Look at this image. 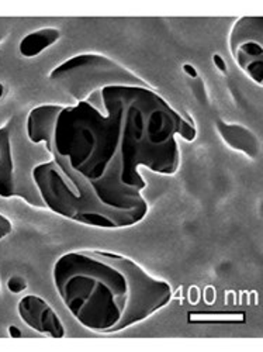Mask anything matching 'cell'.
<instances>
[{"label": "cell", "mask_w": 263, "mask_h": 352, "mask_svg": "<svg viewBox=\"0 0 263 352\" xmlns=\"http://www.w3.org/2000/svg\"><path fill=\"white\" fill-rule=\"evenodd\" d=\"M8 289L12 292V293H21L23 290L27 289V282L24 278L21 276H12L8 282Z\"/></svg>", "instance_id": "cell-13"}, {"label": "cell", "mask_w": 263, "mask_h": 352, "mask_svg": "<svg viewBox=\"0 0 263 352\" xmlns=\"http://www.w3.org/2000/svg\"><path fill=\"white\" fill-rule=\"evenodd\" d=\"M229 51L240 68L259 86L263 83V19L245 16L229 33Z\"/></svg>", "instance_id": "cell-7"}, {"label": "cell", "mask_w": 263, "mask_h": 352, "mask_svg": "<svg viewBox=\"0 0 263 352\" xmlns=\"http://www.w3.org/2000/svg\"><path fill=\"white\" fill-rule=\"evenodd\" d=\"M192 89H193V94L194 96L198 99L200 103H207V94H206V89H204V83L200 78H194L192 79Z\"/></svg>", "instance_id": "cell-12"}, {"label": "cell", "mask_w": 263, "mask_h": 352, "mask_svg": "<svg viewBox=\"0 0 263 352\" xmlns=\"http://www.w3.org/2000/svg\"><path fill=\"white\" fill-rule=\"evenodd\" d=\"M225 302H227V305H233V292L225 293Z\"/></svg>", "instance_id": "cell-21"}, {"label": "cell", "mask_w": 263, "mask_h": 352, "mask_svg": "<svg viewBox=\"0 0 263 352\" xmlns=\"http://www.w3.org/2000/svg\"><path fill=\"white\" fill-rule=\"evenodd\" d=\"M3 95H5V86H3L2 83H0V99L3 98Z\"/></svg>", "instance_id": "cell-22"}, {"label": "cell", "mask_w": 263, "mask_h": 352, "mask_svg": "<svg viewBox=\"0 0 263 352\" xmlns=\"http://www.w3.org/2000/svg\"><path fill=\"white\" fill-rule=\"evenodd\" d=\"M104 113L87 102L64 106L45 144L54 161L91 182L99 199L120 210L148 209L141 192L127 182L119 107L108 87L102 89Z\"/></svg>", "instance_id": "cell-2"}, {"label": "cell", "mask_w": 263, "mask_h": 352, "mask_svg": "<svg viewBox=\"0 0 263 352\" xmlns=\"http://www.w3.org/2000/svg\"><path fill=\"white\" fill-rule=\"evenodd\" d=\"M34 181L47 209L69 220L102 228L130 227L147 216L148 209L120 210L104 204L82 175L54 160L34 169Z\"/></svg>", "instance_id": "cell-4"}, {"label": "cell", "mask_w": 263, "mask_h": 352, "mask_svg": "<svg viewBox=\"0 0 263 352\" xmlns=\"http://www.w3.org/2000/svg\"><path fill=\"white\" fill-rule=\"evenodd\" d=\"M45 144H34L27 134V116L14 114L0 127V197H20L30 206L47 209L34 181V169L52 161Z\"/></svg>", "instance_id": "cell-5"}, {"label": "cell", "mask_w": 263, "mask_h": 352, "mask_svg": "<svg viewBox=\"0 0 263 352\" xmlns=\"http://www.w3.org/2000/svg\"><path fill=\"white\" fill-rule=\"evenodd\" d=\"M216 129L232 150L241 151L251 160H256L260 155V142L249 129L241 124H228L221 119L216 120Z\"/></svg>", "instance_id": "cell-10"}, {"label": "cell", "mask_w": 263, "mask_h": 352, "mask_svg": "<svg viewBox=\"0 0 263 352\" xmlns=\"http://www.w3.org/2000/svg\"><path fill=\"white\" fill-rule=\"evenodd\" d=\"M200 289L197 286H192L190 290H189V299L192 302V305H197L200 302Z\"/></svg>", "instance_id": "cell-18"}, {"label": "cell", "mask_w": 263, "mask_h": 352, "mask_svg": "<svg viewBox=\"0 0 263 352\" xmlns=\"http://www.w3.org/2000/svg\"><path fill=\"white\" fill-rule=\"evenodd\" d=\"M49 80L78 103L86 102L93 94L108 86L155 89L122 64L99 54H82L71 58L49 74Z\"/></svg>", "instance_id": "cell-6"}, {"label": "cell", "mask_w": 263, "mask_h": 352, "mask_svg": "<svg viewBox=\"0 0 263 352\" xmlns=\"http://www.w3.org/2000/svg\"><path fill=\"white\" fill-rule=\"evenodd\" d=\"M119 107L123 138V157L127 182L141 192L147 188L138 166L155 173L173 175L181 164L176 142L185 120H193L186 111L174 110L157 89L131 86H108Z\"/></svg>", "instance_id": "cell-3"}, {"label": "cell", "mask_w": 263, "mask_h": 352, "mask_svg": "<svg viewBox=\"0 0 263 352\" xmlns=\"http://www.w3.org/2000/svg\"><path fill=\"white\" fill-rule=\"evenodd\" d=\"M13 231V224L12 221L0 213V240H3L5 237H8L9 234H12Z\"/></svg>", "instance_id": "cell-14"}, {"label": "cell", "mask_w": 263, "mask_h": 352, "mask_svg": "<svg viewBox=\"0 0 263 352\" xmlns=\"http://www.w3.org/2000/svg\"><path fill=\"white\" fill-rule=\"evenodd\" d=\"M52 276L67 309L95 333L131 327L173 298L168 282L127 256L104 251L68 252L55 262Z\"/></svg>", "instance_id": "cell-1"}, {"label": "cell", "mask_w": 263, "mask_h": 352, "mask_svg": "<svg viewBox=\"0 0 263 352\" xmlns=\"http://www.w3.org/2000/svg\"><path fill=\"white\" fill-rule=\"evenodd\" d=\"M61 38V32L54 27L41 28V30L27 34L20 43V54L25 58H34L43 51L54 45Z\"/></svg>", "instance_id": "cell-11"}, {"label": "cell", "mask_w": 263, "mask_h": 352, "mask_svg": "<svg viewBox=\"0 0 263 352\" xmlns=\"http://www.w3.org/2000/svg\"><path fill=\"white\" fill-rule=\"evenodd\" d=\"M9 336H10L12 338H21V337H23V333L19 330V327L10 326V327H9Z\"/></svg>", "instance_id": "cell-20"}, {"label": "cell", "mask_w": 263, "mask_h": 352, "mask_svg": "<svg viewBox=\"0 0 263 352\" xmlns=\"http://www.w3.org/2000/svg\"><path fill=\"white\" fill-rule=\"evenodd\" d=\"M64 106L61 104H43L33 109L27 114V134L34 144H47L55 129L58 116Z\"/></svg>", "instance_id": "cell-9"}, {"label": "cell", "mask_w": 263, "mask_h": 352, "mask_svg": "<svg viewBox=\"0 0 263 352\" xmlns=\"http://www.w3.org/2000/svg\"><path fill=\"white\" fill-rule=\"evenodd\" d=\"M19 314L25 324L52 338H64L65 327L54 309L40 296L28 295L19 302Z\"/></svg>", "instance_id": "cell-8"}, {"label": "cell", "mask_w": 263, "mask_h": 352, "mask_svg": "<svg viewBox=\"0 0 263 352\" xmlns=\"http://www.w3.org/2000/svg\"><path fill=\"white\" fill-rule=\"evenodd\" d=\"M182 69H183V72H185L190 79L198 78V74H197V71H196V68H194L193 65H190V64H185V65L182 67Z\"/></svg>", "instance_id": "cell-19"}, {"label": "cell", "mask_w": 263, "mask_h": 352, "mask_svg": "<svg viewBox=\"0 0 263 352\" xmlns=\"http://www.w3.org/2000/svg\"><path fill=\"white\" fill-rule=\"evenodd\" d=\"M203 299L204 302H206L207 305H214L216 303V299H217V292L214 289V286L209 285L204 287V292H203Z\"/></svg>", "instance_id": "cell-15"}, {"label": "cell", "mask_w": 263, "mask_h": 352, "mask_svg": "<svg viewBox=\"0 0 263 352\" xmlns=\"http://www.w3.org/2000/svg\"><path fill=\"white\" fill-rule=\"evenodd\" d=\"M213 61H214V65L218 68L220 72L227 74V64H225V61L222 60V56L220 54L213 55Z\"/></svg>", "instance_id": "cell-17"}, {"label": "cell", "mask_w": 263, "mask_h": 352, "mask_svg": "<svg viewBox=\"0 0 263 352\" xmlns=\"http://www.w3.org/2000/svg\"><path fill=\"white\" fill-rule=\"evenodd\" d=\"M9 33H10V24L8 23V20L0 19V44L8 38Z\"/></svg>", "instance_id": "cell-16"}]
</instances>
